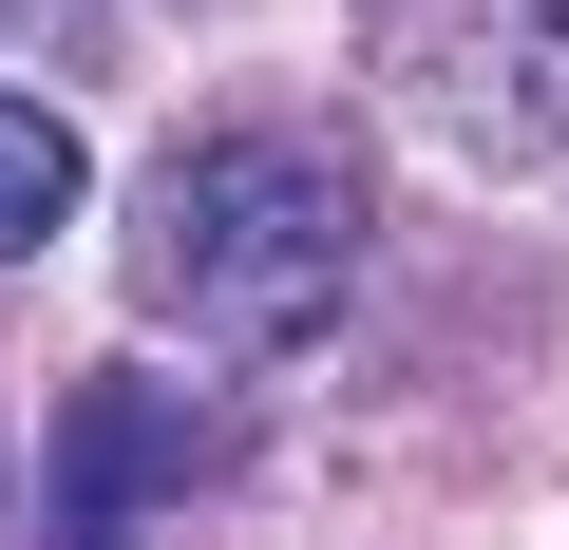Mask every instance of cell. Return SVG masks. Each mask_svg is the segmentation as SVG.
Wrapping results in <instances>:
<instances>
[{
  "mask_svg": "<svg viewBox=\"0 0 569 550\" xmlns=\"http://www.w3.org/2000/svg\"><path fill=\"white\" fill-rule=\"evenodd\" d=\"M361 304V171L305 114H190L133 171V323H171L228 380L323 361Z\"/></svg>",
  "mask_w": 569,
  "mask_h": 550,
  "instance_id": "cell-1",
  "label": "cell"
},
{
  "mask_svg": "<svg viewBox=\"0 0 569 550\" xmlns=\"http://www.w3.org/2000/svg\"><path fill=\"white\" fill-rule=\"evenodd\" d=\"M342 20L418 152L512 171V190L569 171V0H342Z\"/></svg>",
  "mask_w": 569,
  "mask_h": 550,
  "instance_id": "cell-2",
  "label": "cell"
},
{
  "mask_svg": "<svg viewBox=\"0 0 569 550\" xmlns=\"http://www.w3.org/2000/svg\"><path fill=\"white\" fill-rule=\"evenodd\" d=\"M77 190H96V171H77V133H58L39 96H0V266L58 247V228H77Z\"/></svg>",
  "mask_w": 569,
  "mask_h": 550,
  "instance_id": "cell-4",
  "label": "cell"
},
{
  "mask_svg": "<svg viewBox=\"0 0 569 550\" xmlns=\"http://www.w3.org/2000/svg\"><path fill=\"white\" fill-rule=\"evenodd\" d=\"M209 474H228V418H209L190 380H152V361H96V380L58 399V437H39V512H58V531L190 512Z\"/></svg>",
  "mask_w": 569,
  "mask_h": 550,
  "instance_id": "cell-3",
  "label": "cell"
}]
</instances>
